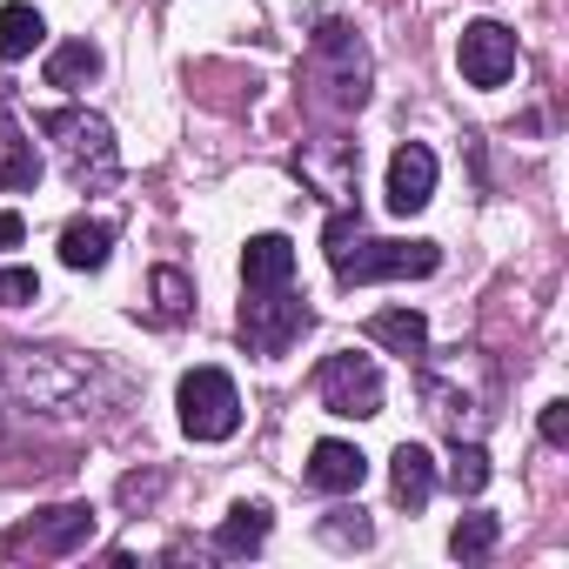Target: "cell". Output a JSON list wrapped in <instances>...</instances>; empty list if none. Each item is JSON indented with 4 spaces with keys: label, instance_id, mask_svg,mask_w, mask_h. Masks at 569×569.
<instances>
[{
    "label": "cell",
    "instance_id": "6da1fadb",
    "mask_svg": "<svg viewBox=\"0 0 569 569\" xmlns=\"http://www.w3.org/2000/svg\"><path fill=\"white\" fill-rule=\"evenodd\" d=\"M322 248H329V268L342 289H362V281H422L442 268L436 241H369L362 214H329Z\"/></svg>",
    "mask_w": 569,
    "mask_h": 569
},
{
    "label": "cell",
    "instance_id": "7a4b0ae2",
    "mask_svg": "<svg viewBox=\"0 0 569 569\" xmlns=\"http://www.w3.org/2000/svg\"><path fill=\"white\" fill-rule=\"evenodd\" d=\"M101 362H81L68 349H0V396H28L34 409H94Z\"/></svg>",
    "mask_w": 569,
    "mask_h": 569
},
{
    "label": "cell",
    "instance_id": "3957f363",
    "mask_svg": "<svg viewBox=\"0 0 569 569\" xmlns=\"http://www.w3.org/2000/svg\"><path fill=\"white\" fill-rule=\"evenodd\" d=\"M302 74H309V88H316L336 114L362 108V101H369V48H362V34H356L349 21H336V14H329V21H316Z\"/></svg>",
    "mask_w": 569,
    "mask_h": 569
},
{
    "label": "cell",
    "instance_id": "277c9868",
    "mask_svg": "<svg viewBox=\"0 0 569 569\" xmlns=\"http://www.w3.org/2000/svg\"><path fill=\"white\" fill-rule=\"evenodd\" d=\"M41 134L61 148V168L74 188H108L121 174V148H114V128L88 108H48L41 114Z\"/></svg>",
    "mask_w": 569,
    "mask_h": 569
},
{
    "label": "cell",
    "instance_id": "5b68a950",
    "mask_svg": "<svg viewBox=\"0 0 569 569\" xmlns=\"http://www.w3.org/2000/svg\"><path fill=\"white\" fill-rule=\"evenodd\" d=\"M422 362V356H416ZM462 369H469V349H456V362L449 369H436V362H422V402H429V416L462 442V436H482L489 429V416H496V382H482V389H469L462 382Z\"/></svg>",
    "mask_w": 569,
    "mask_h": 569
},
{
    "label": "cell",
    "instance_id": "8992f818",
    "mask_svg": "<svg viewBox=\"0 0 569 569\" xmlns=\"http://www.w3.org/2000/svg\"><path fill=\"white\" fill-rule=\"evenodd\" d=\"M174 409H181L188 442H228L241 429V396H234L228 369H188L181 389H174Z\"/></svg>",
    "mask_w": 569,
    "mask_h": 569
},
{
    "label": "cell",
    "instance_id": "52a82bcc",
    "mask_svg": "<svg viewBox=\"0 0 569 569\" xmlns=\"http://www.w3.org/2000/svg\"><path fill=\"white\" fill-rule=\"evenodd\" d=\"M309 302L296 296V281H281V289H248L241 302V342L254 356H289L302 336H309Z\"/></svg>",
    "mask_w": 569,
    "mask_h": 569
},
{
    "label": "cell",
    "instance_id": "ba28073f",
    "mask_svg": "<svg viewBox=\"0 0 569 569\" xmlns=\"http://www.w3.org/2000/svg\"><path fill=\"white\" fill-rule=\"evenodd\" d=\"M316 396H322V409H329V416L369 422V416H382V402H389V382H382V369H376L369 356H356V349H336V356L316 369Z\"/></svg>",
    "mask_w": 569,
    "mask_h": 569
},
{
    "label": "cell",
    "instance_id": "9c48e42d",
    "mask_svg": "<svg viewBox=\"0 0 569 569\" xmlns=\"http://www.w3.org/2000/svg\"><path fill=\"white\" fill-rule=\"evenodd\" d=\"M456 68L469 88H502L516 74V34L502 21H469L456 34Z\"/></svg>",
    "mask_w": 569,
    "mask_h": 569
},
{
    "label": "cell",
    "instance_id": "30bf717a",
    "mask_svg": "<svg viewBox=\"0 0 569 569\" xmlns=\"http://www.w3.org/2000/svg\"><path fill=\"white\" fill-rule=\"evenodd\" d=\"M94 542V509L88 502H61L48 516H34L21 536H0V556H14V549H34V556H74Z\"/></svg>",
    "mask_w": 569,
    "mask_h": 569
},
{
    "label": "cell",
    "instance_id": "8fae6325",
    "mask_svg": "<svg viewBox=\"0 0 569 569\" xmlns=\"http://www.w3.org/2000/svg\"><path fill=\"white\" fill-rule=\"evenodd\" d=\"M382 201H389V214H422V208L436 201V154H429L422 141H402V148L389 154Z\"/></svg>",
    "mask_w": 569,
    "mask_h": 569
},
{
    "label": "cell",
    "instance_id": "7c38bea8",
    "mask_svg": "<svg viewBox=\"0 0 569 569\" xmlns=\"http://www.w3.org/2000/svg\"><path fill=\"white\" fill-rule=\"evenodd\" d=\"M302 476H309V489H322V496H356V489L369 482V456H362L356 442H342V436H322V442L309 449Z\"/></svg>",
    "mask_w": 569,
    "mask_h": 569
},
{
    "label": "cell",
    "instance_id": "4fadbf2b",
    "mask_svg": "<svg viewBox=\"0 0 569 569\" xmlns=\"http://www.w3.org/2000/svg\"><path fill=\"white\" fill-rule=\"evenodd\" d=\"M34 181H41V154L8 101V81H0V188H34Z\"/></svg>",
    "mask_w": 569,
    "mask_h": 569
},
{
    "label": "cell",
    "instance_id": "5bb4252c",
    "mask_svg": "<svg viewBox=\"0 0 569 569\" xmlns=\"http://www.w3.org/2000/svg\"><path fill=\"white\" fill-rule=\"evenodd\" d=\"M281 281H296V241L289 234H248L241 289H281Z\"/></svg>",
    "mask_w": 569,
    "mask_h": 569
},
{
    "label": "cell",
    "instance_id": "9a60e30c",
    "mask_svg": "<svg viewBox=\"0 0 569 569\" xmlns=\"http://www.w3.org/2000/svg\"><path fill=\"white\" fill-rule=\"evenodd\" d=\"M389 489H396V502L416 516V509H429V496H436V456L422 449V442H402L396 456H389Z\"/></svg>",
    "mask_w": 569,
    "mask_h": 569
},
{
    "label": "cell",
    "instance_id": "2e32d148",
    "mask_svg": "<svg viewBox=\"0 0 569 569\" xmlns=\"http://www.w3.org/2000/svg\"><path fill=\"white\" fill-rule=\"evenodd\" d=\"M108 248H114V221H101V214H74L61 228V268H74V274H94L108 261Z\"/></svg>",
    "mask_w": 569,
    "mask_h": 569
},
{
    "label": "cell",
    "instance_id": "e0dca14e",
    "mask_svg": "<svg viewBox=\"0 0 569 569\" xmlns=\"http://www.w3.org/2000/svg\"><path fill=\"white\" fill-rule=\"evenodd\" d=\"M369 342L416 362V356H429V322H422L416 309H376V316H369Z\"/></svg>",
    "mask_w": 569,
    "mask_h": 569
},
{
    "label": "cell",
    "instance_id": "ac0fdd59",
    "mask_svg": "<svg viewBox=\"0 0 569 569\" xmlns=\"http://www.w3.org/2000/svg\"><path fill=\"white\" fill-rule=\"evenodd\" d=\"M94 81H101V48H94V41H61V48L48 54V88L81 94V88H94Z\"/></svg>",
    "mask_w": 569,
    "mask_h": 569
},
{
    "label": "cell",
    "instance_id": "d6986e66",
    "mask_svg": "<svg viewBox=\"0 0 569 569\" xmlns=\"http://www.w3.org/2000/svg\"><path fill=\"white\" fill-rule=\"evenodd\" d=\"M41 41H48V21L28 0H8V8H0V61H28Z\"/></svg>",
    "mask_w": 569,
    "mask_h": 569
},
{
    "label": "cell",
    "instance_id": "ffe728a7",
    "mask_svg": "<svg viewBox=\"0 0 569 569\" xmlns=\"http://www.w3.org/2000/svg\"><path fill=\"white\" fill-rule=\"evenodd\" d=\"M261 542H268V509H261V502H234L228 522L214 529V549H221V556H254Z\"/></svg>",
    "mask_w": 569,
    "mask_h": 569
},
{
    "label": "cell",
    "instance_id": "44dd1931",
    "mask_svg": "<svg viewBox=\"0 0 569 569\" xmlns=\"http://www.w3.org/2000/svg\"><path fill=\"white\" fill-rule=\"evenodd\" d=\"M148 289H154V316H161V322H188V316H194V281H188L181 268H154Z\"/></svg>",
    "mask_w": 569,
    "mask_h": 569
},
{
    "label": "cell",
    "instance_id": "7402d4cb",
    "mask_svg": "<svg viewBox=\"0 0 569 569\" xmlns=\"http://www.w3.org/2000/svg\"><path fill=\"white\" fill-rule=\"evenodd\" d=\"M449 489H456V496H482V489H489V449H482L476 436L456 442V456H449Z\"/></svg>",
    "mask_w": 569,
    "mask_h": 569
},
{
    "label": "cell",
    "instance_id": "603a6c76",
    "mask_svg": "<svg viewBox=\"0 0 569 569\" xmlns=\"http://www.w3.org/2000/svg\"><path fill=\"white\" fill-rule=\"evenodd\" d=\"M496 536H502V522L476 509V516H462V522L449 529V556H462V562H476V556H489V549H496Z\"/></svg>",
    "mask_w": 569,
    "mask_h": 569
},
{
    "label": "cell",
    "instance_id": "cb8c5ba5",
    "mask_svg": "<svg viewBox=\"0 0 569 569\" xmlns=\"http://www.w3.org/2000/svg\"><path fill=\"white\" fill-rule=\"evenodd\" d=\"M322 542H329V549H369L376 529L362 522V509H336V516L322 522Z\"/></svg>",
    "mask_w": 569,
    "mask_h": 569
},
{
    "label": "cell",
    "instance_id": "d4e9b609",
    "mask_svg": "<svg viewBox=\"0 0 569 569\" xmlns=\"http://www.w3.org/2000/svg\"><path fill=\"white\" fill-rule=\"evenodd\" d=\"M41 302V274L34 268H0V309H28Z\"/></svg>",
    "mask_w": 569,
    "mask_h": 569
},
{
    "label": "cell",
    "instance_id": "484cf974",
    "mask_svg": "<svg viewBox=\"0 0 569 569\" xmlns=\"http://www.w3.org/2000/svg\"><path fill=\"white\" fill-rule=\"evenodd\" d=\"M536 429H542L549 449H562V442H569V402H542V422H536Z\"/></svg>",
    "mask_w": 569,
    "mask_h": 569
},
{
    "label": "cell",
    "instance_id": "4316f807",
    "mask_svg": "<svg viewBox=\"0 0 569 569\" xmlns=\"http://www.w3.org/2000/svg\"><path fill=\"white\" fill-rule=\"evenodd\" d=\"M21 241H28V221L0 208V248H21Z\"/></svg>",
    "mask_w": 569,
    "mask_h": 569
},
{
    "label": "cell",
    "instance_id": "83f0119b",
    "mask_svg": "<svg viewBox=\"0 0 569 569\" xmlns=\"http://www.w3.org/2000/svg\"><path fill=\"white\" fill-rule=\"evenodd\" d=\"M141 496H154V476H128L121 482V502H141Z\"/></svg>",
    "mask_w": 569,
    "mask_h": 569
}]
</instances>
